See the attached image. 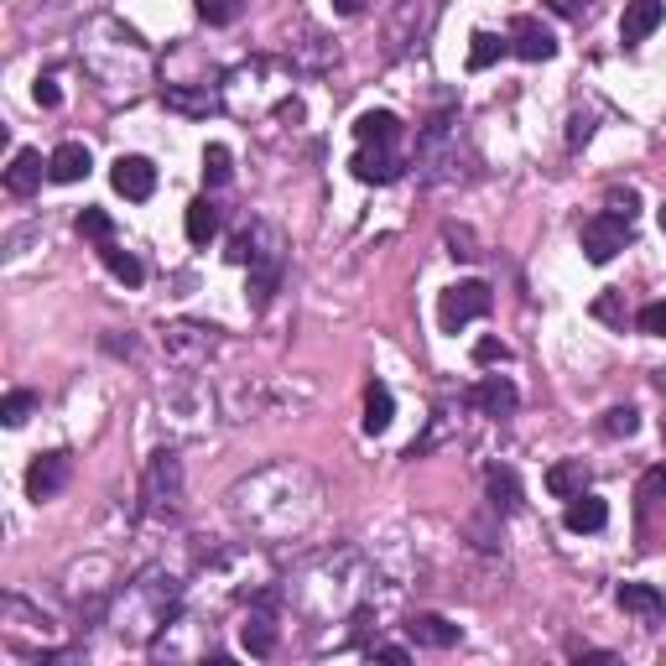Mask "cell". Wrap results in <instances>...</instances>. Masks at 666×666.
<instances>
[{"instance_id": "cell-1", "label": "cell", "mask_w": 666, "mask_h": 666, "mask_svg": "<svg viewBox=\"0 0 666 666\" xmlns=\"http://www.w3.org/2000/svg\"><path fill=\"white\" fill-rule=\"evenodd\" d=\"M177 599H182V584H177V578H162V573H141L136 584L125 588V599H120V609L110 614V625H115L120 635H136V641H146V635L167 630Z\"/></svg>"}, {"instance_id": "cell-2", "label": "cell", "mask_w": 666, "mask_h": 666, "mask_svg": "<svg viewBox=\"0 0 666 666\" xmlns=\"http://www.w3.org/2000/svg\"><path fill=\"white\" fill-rule=\"evenodd\" d=\"M490 287L485 281H458V287H448L443 292V302H437V323H443V333H458L464 323H474V318L490 313Z\"/></svg>"}, {"instance_id": "cell-3", "label": "cell", "mask_w": 666, "mask_h": 666, "mask_svg": "<svg viewBox=\"0 0 666 666\" xmlns=\"http://www.w3.org/2000/svg\"><path fill=\"white\" fill-rule=\"evenodd\" d=\"M146 515H173L177 500H182V464L177 453H157L152 469H146Z\"/></svg>"}, {"instance_id": "cell-4", "label": "cell", "mask_w": 666, "mask_h": 666, "mask_svg": "<svg viewBox=\"0 0 666 666\" xmlns=\"http://www.w3.org/2000/svg\"><path fill=\"white\" fill-rule=\"evenodd\" d=\"M630 245V219H620V214H593L584 224V255L593 260V266H609L614 255Z\"/></svg>"}, {"instance_id": "cell-5", "label": "cell", "mask_w": 666, "mask_h": 666, "mask_svg": "<svg viewBox=\"0 0 666 666\" xmlns=\"http://www.w3.org/2000/svg\"><path fill=\"white\" fill-rule=\"evenodd\" d=\"M74 479V458L68 453H42V458H32V469H26V495L32 500H58L63 485Z\"/></svg>"}, {"instance_id": "cell-6", "label": "cell", "mask_w": 666, "mask_h": 666, "mask_svg": "<svg viewBox=\"0 0 666 666\" xmlns=\"http://www.w3.org/2000/svg\"><path fill=\"white\" fill-rule=\"evenodd\" d=\"M432 26V5L428 0H401L391 11V21H386V42H391V53H407L417 37H428Z\"/></svg>"}, {"instance_id": "cell-7", "label": "cell", "mask_w": 666, "mask_h": 666, "mask_svg": "<svg viewBox=\"0 0 666 666\" xmlns=\"http://www.w3.org/2000/svg\"><path fill=\"white\" fill-rule=\"evenodd\" d=\"M510 53L515 58H526V63H547V58H557V37H552L547 26L536 16H515L510 21Z\"/></svg>"}, {"instance_id": "cell-8", "label": "cell", "mask_w": 666, "mask_h": 666, "mask_svg": "<svg viewBox=\"0 0 666 666\" xmlns=\"http://www.w3.org/2000/svg\"><path fill=\"white\" fill-rule=\"evenodd\" d=\"M110 182H115L120 198H131V203H146V198L157 193V167L146 157H120L110 167Z\"/></svg>"}, {"instance_id": "cell-9", "label": "cell", "mask_w": 666, "mask_h": 666, "mask_svg": "<svg viewBox=\"0 0 666 666\" xmlns=\"http://www.w3.org/2000/svg\"><path fill=\"white\" fill-rule=\"evenodd\" d=\"M276 599H281V593H260V604L251 609V620H245V625H240V641H245V651H251V656H271L276 651Z\"/></svg>"}, {"instance_id": "cell-10", "label": "cell", "mask_w": 666, "mask_h": 666, "mask_svg": "<svg viewBox=\"0 0 666 666\" xmlns=\"http://www.w3.org/2000/svg\"><path fill=\"white\" fill-rule=\"evenodd\" d=\"M349 167L359 182H396V177L407 173V157L396 146H359Z\"/></svg>"}, {"instance_id": "cell-11", "label": "cell", "mask_w": 666, "mask_h": 666, "mask_svg": "<svg viewBox=\"0 0 666 666\" xmlns=\"http://www.w3.org/2000/svg\"><path fill=\"white\" fill-rule=\"evenodd\" d=\"M219 329H203V323H173L167 329V354L173 359H182V365H198V359H209V349H214Z\"/></svg>"}, {"instance_id": "cell-12", "label": "cell", "mask_w": 666, "mask_h": 666, "mask_svg": "<svg viewBox=\"0 0 666 666\" xmlns=\"http://www.w3.org/2000/svg\"><path fill=\"white\" fill-rule=\"evenodd\" d=\"M515 401H521V391L510 386L506 375H485V380L469 391V407H479V412H490V417H510Z\"/></svg>"}, {"instance_id": "cell-13", "label": "cell", "mask_w": 666, "mask_h": 666, "mask_svg": "<svg viewBox=\"0 0 666 666\" xmlns=\"http://www.w3.org/2000/svg\"><path fill=\"white\" fill-rule=\"evenodd\" d=\"M42 173H47V162H42V152H32V146H21L16 157H11V167H5V188L16 198L37 193L42 188Z\"/></svg>"}, {"instance_id": "cell-14", "label": "cell", "mask_w": 666, "mask_h": 666, "mask_svg": "<svg viewBox=\"0 0 666 666\" xmlns=\"http://www.w3.org/2000/svg\"><path fill=\"white\" fill-rule=\"evenodd\" d=\"M89 167H95V157H89V146H79V141H63L58 152L47 157V177L53 182H84Z\"/></svg>"}, {"instance_id": "cell-15", "label": "cell", "mask_w": 666, "mask_h": 666, "mask_svg": "<svg viewBox=\"0 0 666 666\" xmlns=\"http://www.w3.org/2000/svg\"><path fill=\"white\" fill-rule=\"evenodd\" d=\"M662 16H666L662 0H630V5H625V21H620V37L635 47V42H646L651 32L662 26Z\"/></svg>"}, {"instance_id": "cell-16", "label": "cell", "mask_w": 666, "mask_h": 666, "mask_svg": "<svg viewBox=\"0 0 666 666\" xmlns=\"http://www.w3.org/2000/svg\"><path fill=\"white\" fill-rule=\"evenodd\" d=\"M354 136H359V146H396L401 141V120L391 110H365L354 120Z\"/></svg>"}, {"instance_id": "cell-17", "label": "cell", "mask_w": 666, "mask_h": 666, "mask_svg": "<svg viewBox=\"0 0 666 666\" xmlns=\"http://www.w3.org/2000/svg\"><path fill=\"white\" fill-rule=\"evenodd\" d=\"M276 281H281V251H266L251 260V308H266L276 292Z\"/></svg>"}, {"instance_id": "cell-18", "label": "cell", "mask_w": 666, "mask_h": 666, "mask_svg": "<svg viewBox=\"0 0 666 666\" xmlns=\"http://www.w3.org/2000/svg\"><path fill=\"white\" fill-rule=\"evenodd\" d=\"M620 609L625 614H641V620H662L666 614V599H662V588H651V584H620Z\"/></svg>"}, {"instance_id": "cell-19", "label": "cell", "mask_w": 666, "mask_h": 666, "mask_svg": "<svg viewBox=\"0 0 666 666\" xmlns=\"http://www.w3.org/2000/svg\"><path fill=\"white\" fill-rule=\"evenodd\" d=\"M412 641L417 646H432V651H448V646H458V625H448L443 614H417L412 625Z\"/></svg>"}, {"instance_id": "cell-20", "label": "cell", "mask_w": 666, "mask_h": 666, "mask_svg": "<svg viewBox=\"0 0 666 666\" xmlns=\"http://www.w3.org/2000/svg\"><path fill=\"white\" fill-rule=\"evenodd\" d=\"M563 521H568V531H604V521H609V506L604 500H599V495H573L568 500V515H563Z\"/></svg>"}, {"instance_id": "cell-21", "label": "cell", "mask_w": 666, "mask_h": 666, "mask_svg": "<svg viewBox=\"0 0 666 666\" xmlns=\"http://www.w3.org/2000/svg\"><path fill=\"white\" fill-rule=\"evenodd\" d=\"M547 490L557 495V500H573V495L588 490V469L584 458H568V464H552L547 469Z\"/></svg>"}, {"instance_id": "cell-22", "label": "cell", "mask_w": 666, "mask_h": 666, "mask_svg": "<svg viewBox=\"0 0 666 666\" xmlns=\"http://www.w3.org/2000/svg\"><path fill=\"white\" fill-rule=\"evenodd\" d=\"M182 224H188V240H193V245H209V240L219 235V209L209 203V198H193Z\"/></svg>"}, {"instance_id": "cell-23", "label": "cell", "mask_w": 666, "mask_h": 666, "mask_svg": "<svg viewBox=\"0 0 666 666\" xmlns=\"http://www.w3.org/2000/svg\"><path fill=\"white\" fill-rule=\"evenodd\" d=\"M391 417H396L391 391L375 380L370 391H365V432H370V437H375V432H386V428H391Z\"/></svg>"}, {"instance_id": "cell-24", "label": "cell", "mask_w": 666, "mask_h": 666, "mask_svg": "<svg viewBox=\"0 0 666 666\" xmlns=\"http://www.w3.org/2000/svg\"><path fill=\"white\" fill-rule=\"evenodd\" d=\"M99 260H104V266H110V271H115L125 287H141V281H146V266H141L131 251H120L115 240H110V245H99Z\"/></svg>"}, {"instance_id": "cell-25", "label": "cell", "mask_w": 666, "mask_h": 666, "mask_svg": "<svg viewBox=\"0 0 666 666\" xmlns=\"http://www.w3.org/2000/svg\"><path fill=\"white\" fill-rule=\"evenodd\" d=\"M485 490H490V500L500 510H515L521 506V479H515V469H500V464H495L490 474H485Z\"/></svg>"}, {"instance_id": "cell-26", "label": "cell", "mask_w": 666, "mask_h": 666, "mask_svg": "<svg viewBox=\"0 0 666 666\" xmlns=\"http://www.w3.org/2000/svg\"><path fill=\"white\" fill-rule=\"evenodd\" d=\"M474 47H469V68H474V74H485V68H490V63L495 58H500V53H506V47H510V42H500V37H490V32H474Z\"/></svg>"}, {"instance_id": "cell-27", "label": "cell", "mask_w": 666, "mask_h": 666, "mask_svg": "<svg viewBox=\"0 0 666 666\" xmlns=\"http://www.w3.org/2000/svg\"><path fill=\"white\" fill-rule=\"evenodd\" d=\"M193 5L209 26H235L240 11H245V0H193Z\"/></svg>"}, {"instance_id": "cell-28", "label": "cell", "mask_w": 666, "mask_h": 666, "mask_svg": "<svg viewBox=\"0 0 666 666\" xmlns=\"http://www.w3.org/2000/svg\"><path fill=\"white\" fill-rule=\"evenodd\" d=\"M230 173H235V167H230V152H224V146H209V152H203V182H209V188H224Z\"/></svg>"}, {"instance_id": "cell-29", "label": "cell", "mask_w": 666, "mask_h": 666, "mask_svg": "<svg viewBox=\"0 0 666 666\" xmlns=\"http://www.w3.org/2000/svg\"><path fill=\"white\" fill-rule=\"evenodd\" d=\"M79 235L84 240H99V245H110L115 224H110V214H104V209H84V214H79Z\"/></svg>"}, {"instance_id": "cell-30", "label": "cell", "mask_w": 666, "mask_h": 666, "mask_svg": "<svg viewBox=\"0 0 666 666\" xmlns=\"http://www.w3.org/2000/svg\"><path fill=\"white\" fill-rule=\"evenodd\" d=\"M32 412H37V396H32V391H11V396H5V407H0L5 428H21Z\"/></svg>"}, {"instance_id": "cell-31", "label": "cell", "mask_w": 666, "mask_h": 666, "mask_svg": "<svg viewBox=\"0 0 666 666\" xmlns=\"http://www.w3.org/2000/svg\"><path fill=\"white\" fill-rule=\"evenodd\" d=\"M604 437H630V432L641 428V417H635V407H614V412H604Z\"/></svg>"}, {"instance_id": "cell-32", "label": "cell", "mask_w": 666, "mask_h": 666, "mask_svg": "<svg viewBox=\"0 0 666 666\" xmlns=\"http://www.w3.org/2000/svg\"><path fill=\"white\" fill-rule=\"evenodd\" d=\"M641 333H651V338H666V302H651V308H641Z\"/></svg>"}, {"instance_id": "cell-33", "label": "cell", "mask_w": 666, "mask_h": 666, "mask_svg": "<svg viewBox=\"0 0 666 666\" xmlns=\"http://www.w3.org/2000/svg\"><path fill=\"white\" fill-rule=\"evenodd\" d=\"M474 359H479V365H506L510 349L506 344H495V338H479V344H474Z\"/></svg>"}, {"instance_id": "cell-34", "label": "cell", "mask_w": 666, "mask_h": 666, "mask_svg": "<svg viewBox=\"0 0 666 666\" xmlns=\"http://www.w3.org/2000/svg\"><path fill=\"white\" fill-rule=\"evenodd\" d=\"M635 203H641V198L630 193V188H614V193H609V214H620V219H635Z\"/></svg>"}, {"instance_id": "cell-35", "label": "cell", "mask_w": 666, "mask_h": 666, "mask_svg": "<svg viewBox=\"0 0 666 666\" xmlns=\"http://www.w3.org/2000/svg\"><path fill=\"white\" fill-rule=\"evenodd\" d=\"M588 136H593V115H573V125H568V146H584Z\"/></svg>"}, {"instance_id": "cell-36", "label": "cell", "mask_w": 666, "mask_h": 666, "mask_svg": "<svg viewBox=\"0 0 666 666\" xmlns=\"http://www.w3.org/2000/svg\"><path fill=\"white\" fill-rule=\"evenodd\" d=\"M370 656H375V662H396V666L412 662V651H407V646H370Z\"/></svg>"}, {"instance_id": "cell-37", "label": "cell", "mask_w": 666, "mask_h": 666, "mask_svg": "<svg viewBox=\"0 0 666 666\" xmlns=\"http://www.w3.org/2000/svg\"><path fill=\"white\" fill-rule=\"evenodd\" d=\"M448 245H453V255H464V260H474V245H469V235H464V230H448Z\"/></svg>"}, {"instance_id": "cell-38", "label": "cell", "mask_w": 666, "mask_h": 666, "mask_svg": "<svg viewBox=\"0 0 666 666\" xmlns=\"http://www.w3.org/2000/svg\"><path fill=\"white\" fill-rule=\"evenodd\" d=\"M37 104H47V110L58 104V84L53 79H37Z\"/></svg>"}, {"instance_id": "cell-39", "label": "cell", "mask_w": 666, "mask_h": 666, "mask_svg": "<svg viewBox=\"0 0 666 666\" xmlns=\"http://www.w3.org/2000/svg\"><path fill=\"white\" fill-rule=\"evenodd\" d=\"M333 11H338V16H359V11H365V0H333Z\"/></svg>"}, {"instance_id": "cell-40", "label": "cell", "mask_w": 666, "mask_h": 666, "mask_svg": "<svg viewBox=\"0 0 666 666\" xmlns=\"http://www.w3.org/2000/svg\"><path fill=\"white\" fill-rule=\"evenodd\" d=\"M656 219H662V235H666V203H662V209H656Z\"/></svg>"}]
</instances>
